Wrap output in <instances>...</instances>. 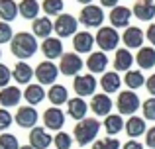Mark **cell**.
<instances>
[{
  "label": "cell",
  "mask_w": 155,
  "mask_h": 149,
  "mask_svg": "<svg viewBox=\"0 0 155 149\" xmlns=\"http://www.w3.org/2000/svg\"><path fill=\"white\" fill-rule=\"evenodd\" d=\"M39 49V43H38V37L28 31H20V34L14 35V39L10 41V51L16 59L20 61H26V59L34 57Z\"/></svg>",
  "instance_id": "cell-1"
},
{
  "label": "cell",
  "mask_w": 155,
  "mask_h": 149,
  "mask_svg": "<svg viewBox=\"0 0 155 149\" xmlns=\"http://www.w3.org/2000/svg\"><path fill=\"white\" fill-rule=\"evenodd\" d=\"M100 126H102V124L96 118H84V120H81V122L75 124V128H73V138H75V141L79 143V145H88V143L96 141Z\"/></svg>",
  "instance_id": "cell-2"
},
{
  "label": "cell",
  "mask_w": 155,
  "mask_h": 149,
  "mask_svg": "<svg viewBox=\"0 0 155 149\" xmlns=\"http://www.w3.org/2000/svg\"><path fill=\"white\" fill-rule=\"evenodd\" d=\"M116 108L120 116H136V112L141 108V100L134 90H122L116 98Z\"/></svg>",
  "instance_id": "cell-3"
},
{
  "label": "cell",
  "mask_w": 155,
  "mask_h": 149,
  "mask_svg": "<svg viewBox=\"0 0 155 149\" xmlns=\"http://www.w3.org/2000/svg\"><path fill=\"white\" fill-rule=\"evenodd\" d=\"M53 31L57 34L59 39H65V37H75V34L79 31V20L71 14H61L57 16V20L53 22Z\"/></svg>",
  "instance_id": "cell-4"
},
{
  "label": "cell",
  "mask_w": 155,
  "mask_h": 149,
  "mask_svg": "<svg viewBox=\"0 0 155 149\" xmlns=\"http://www.w3.org/2000/svg\"><path fill=\"white\" fill-rule=\"evenodd\" d=\"M120 39H122V35L116 31V28H112V26H102V28L98 30V34H96L94 41H96V45H98L102 51H116Z\"/></svg>",
  "instance_id": "cell-5"
},
{
  "label": "cell",
  "mask_w": 155,
  "mask_h": 149,
  "mask_svg": "<svg viewBox=\"0 0 155 149\" xmlns=\"http://www.w3.org/2000/svg\"><path fill=\"white\" fill-rule=\"evenodd\" d=\"M104 10L102 6H94V4H88L81 10L79 14V22L83 24L84 28H102V22H104Z\"/></svg>",
  "instance_id": "cell-6"
},
{
  "label": "cell",
  "mask_w": 155,
  "mask_h": 149,
  "mask_svg": "<svg viewBox=\"0 0 155 149\" xmlns=\"http://www.w3.org/2000/svg\"><path fill=\"white\" fill-rule=\"evenodd\" d=\"M57 76H59V65H55L53 61H41L38 67H35V79H38V83L41 84V86H53L57 80Z\"/></svg>",
  "instance_id": "cell-7"
},
{
  "label": "cell",
  "mask_w": 155,
  "mask_h": 149,
  "mask_svg": "<svg viewBox=\"0 0 155 149\" xmlns=\"http://www.w3.org/2000/svg\"><path fill=\"white\" fill-rule=\"evenodd\" d=\"M84 67L83 59H81V55L77 53H63V57L59 59V73H63L65 76H79L81 75V69Z\"/></svg>",
  "instance_id": "cell-8"
},
{
  "label": "cell",
  "mask_w": 155,
  "mask_h": 149,
  "mask_svg": "<svg viewBox=\"0 0 155 149\" xmlns=\"http://www.w3.org/2000/svg\"><path fill=\"white\" fill-rule=\"evenodd\" d=\"M96 84L98 80L94 79V75L87 73V75H79L73 79V90L77 92L79 98H84V96H94L96 94Z\"/></svg>",
  "instance_id": "cell-9"
},
{
  "label": "cell",
  "mask_w": 155,
  "mask_h": 149,
  "mask_svg": "<svg viewBox=\"0 0 155 149\" xmlns=\"http://www.w3.org/2000/svg\"><path fill=\"white\" fill-rule=\"evenodd\" d=\"M16 124L20 128H26V130H34L35 124L39 120V114L35 112L34 106H20L18 112H16Z\"/></svg>",
  "instance_id": "cell-10"
},
{
  "label": "cell",
  "mask_w": 155,
  "mask_h": 149,
  "mask_svg": "<svg viewBox=\"0 0 155 149\" xmlns=\"http://www.w3.org/2000/svg\"><path fill=\"white\" fill-rule=\"evenodd\" d=\"M143 37H145V31H141V28L137 26H130L122 34V41L128 49H141L143 47Z\"/></svg>",
  "instance_id": "cell-11"
},
{
  "label": "cell",
  "mask_w": 155,
  "mask_h": 149,
  "mask_svg": "<svg viewBox=\"0 0 155 149\" xmlns=\"http://www.w3.org/2000/svg\"><path fill=\"white\" fill-rule=\"evenodd\" d=\"M43 124H45V130H53V131H61V128L65 126V114L63 110L51 106L43 112Z\"/></svg>",
  "instance_id": "cell-12"
},
{
  "label": "cell",
  "mask_w": 155,
  "mask_h": 149,
  "mask_svg": "<svg viewBox=\"0 0 155 149\" xmlns=\"http://www.w3.org/2000/svg\"><path fill=\"white\" fill-rule=\"evenodd\" d=\"M28 141H30V145L34 149H49V145L53 143V138L49 135V131H47L45 128L35 126L34 130L30 131V135H28Z\"/></svg>",
  "instance_id": "cell-13"
},
{
  "label": "cell",
  "mask_w": 155,
  "mask_h": 149,
  "mask_svg": "<svg viewBox=\"0 0 155 149\" xmlns=\"http://www.w3.org/2000/svg\"><path fill=\"white\" fill-rule=\"evenodd\" d=\"M132 8L128 6H116L110 10V24L112 28H124L128 30L130 28V20H132Z\"/></svg>",
  "instance_id": "cell-14"
},
{
  "label": "cell",
  "mask_w": 155,
  "mask_h": 149,
  "mask_svg": "<svg viewBox=\"0 0 155 149\" xmlns=\"http://www.w3.org/2000/svg\"><path fill=\"white\" fill-rule=\"evenodd\" d=\"M114 102L112 98H110L108 94H104V92H100V94H94L91 100V110L94 116H110V110H112Z\"/></svg>",
  "instance_id": "cell-15"
},
{
  "label": "cell",
  "mask_w": 155,
  "mask_h": 149,
  "mask_svg": "<svg viewBox=\"0 0 155 149\" xmlns=\"http://www.w3.org/2000/svg\"><path fill=\"white\" fill-rule=\"evenodd\" d=\"M92 45H94V35L91 31H77L75 37H73V49H75L77 55H81V53L91 55Z\"/></svg>",
  "instance_id": "cell-16"
},
{
  "label": "cell",
  "mask_w": 155,
  "mask_h": 149,
  "mask_svg": "<svg viewBox=\"0 0 155 149\" xmlns=\"http://www.w3.org/2000/svg\"><path fill=\"white\" fill-rule=\"evenodd\" d=\"M87 69L91 71V75H98V73H106V67H108V55L104 51H94V53L88 55V59L84 61Z\"/></svg>",
  "instance_id": "cell-17"
},
{
  "label": "cell",
  "mask_w": 155,
  "mask_h": 149,
  "mask_svg": "<svg viewBox=\"0 0 155 149\" xmlns=\"http://www.w3.org/2000/svg\"><path fill=\"white\" fill-rule=\"evenodd\" d=\"M132 14L141 22H149V20L155 18V2L153 0H136Z\"/></svg>",
  "instance_id": "cell-18"
},
{
  "label": "cell",
  "mask_w": 155,
  "mask_h": 149,
  "mask_svg": "<svg viewBox=\"0 0 155 149\" xmlns=\"http://www.w3.org/2000/svg\"><path fill=\"white\" fill-rule=\"evenodd\" d=\"M41 53L45 55L47 61L61 59V57H63V41H61L59 37H47V39H43V43H41Z\"/></svg>",
  "instance_id": "cell-19"
},
{
  "label": "cell",
  "mask_w": 155,
  "mask_h": 149,
  "mask_svg": "<svg viewBox=\"0 0 155 149\" xmlns=\"http://www.w3.org/2000/svg\"><path fill=\"white\" fill-rule=\"evenodd\" d=\"M134 61H136V57L132 55V51H128L126 47L124 49H116V55H114V69H116V73H128V71H132Z\"/></svg>",
  "instance_id": "cell-20"
},
{
  "label": "cell",
  "mask_w": 155,
  "mask_h": 149,
  "mask_svg": "<svg viewBox=\"0 0 155 149\" xmlns=\"http://www.w3.org/2000/svg\"><path fill=\"white\" fill-rule=\"evenodd\" d=\"M31 76H35V71L28 65L26 61H18L16 67L12 69V79L16 80L18 84H31Z\"/></svg>",
  "instance_id": "cell-21"
},
{
  "label": "cell",
  "mask_w": 155,
  "mask_h": 149,
  "mask_svg": "<svg viewBox=\"0 0 155 149\" xmlns=\"http://www.w3.org/2000/svg\"><path fill=\"white\" fill-rule=\"evenodd\" d=\"M88 104L84 102V98H69L67 102V114L71 116L73 120H77V122H81V120L87 118V112H88Z\"/></svg>",
  "instance_id": "cell-22"
},
{
  "label": "cell",
  "mask_w": 155,
  "mask_h": 149,
  "mask_svg": "<svg viewBox=\"0 0 155 149\" xmlns=\"http://www.w3.org/2000/svg\"><path fill=\"white\" fill-rule=\"evenodd\" d=\"M126 134L130 135L132 139L140 138L141 134H147L149 128L145 126V118H140V116H130L128 120H126Z\"/></svg>",
  "instance_id": "cell-23"
},
{
  "label": "cell",
  "mask_w": 155,
  "mask_h": 149,
  "mask_svg": "<svg viewBox=\"0 0 155 149\" xmlns=\"http://www.w3.org/2000/svg\"><path fill=\"white\" fill-rule=\"evenodd\" d=\"M24 98H26L28 106H38V104L43 102V98H45V88L39 83H31V84H28L26 90H24Z\"/></svg>",
  "instance_id": "cell-24"
},
{
  "label": "cell",
  "mask_w": 155,
  "mask_h": 149,
  "mask_svg": "<svg viewBox=\"0 0 155 149\" xmlns=\"http://www.w3.org/2000/svg\"><path fill=\"white\" fill-rule=\"evenodd\" d=\"M24 92L20 90L18 86H6L0 90V104L4 108H12V106H18V102L22 100Z\"/></svg>",
  "instance_id": "cell-25"
},
{
  "label": "cell",
  "mask_w": 155,
  "mask_h": 149,
  "mask_svg": "<svg viewBox=\"0 0 155 149\" xmlns=\"http://www.w3.org/2000/svg\"><path fill=\"white\" fill-rule=\"evenodd\" d=\"M122 83H124V80L120 79V75H118L116 71H110V73H104V75H102V79H100V86H102L104 94H108V96L120 90Z\"/></svg>",
  "instance_id": "cell-26"
},
{
  "label": "cell",
  "mask_w": 155,
  "mask_h": 149,
  "mask_svg": "<svg viewBox=\"0 0 155 149\" xmlns=\"http://www.w3.org/2000/svg\"><path fill=\"white\" fill-rule=\"evenodd\" d=\"M47 100L53 104L55 108H59L61 104L69 102V90L63 86V84H53V86H49V90H47Z\"/></svg>",
  "instance_id": "cell-27"
},
{
  "label": "cell",
  "mask_w": 155,
  "mask_h": 149,
  "mask_svg": "<svg viewBox=\"0 0 155 149\" xmlns=\"http://www.w3.org/2000/svg\"><path fill=\"white\" fill-rule=\"evenodd\" d=\"M31 31H34L35 37H51V31H53V22L47 16H43V18H38L34 20V24H31Z\"/></svg>",
  "instance_id": "cell-28"
},
{
  "label": "cell",
  "mask_w": 155,
  "mask_h": 149,
  "mask_svg": "<svg viewBox=\"0 0 155 149\" xmlns=\"http://www.w3.org/2000/svg\"><path fill=\"white\" fill-rule=\"evenodd\" d=\"M20 14V8L14 0H0V22H14L16 16Z\"/></svg>",
  "instance_id": "cell-29"
},
{
  "label": "cell",
  "mask_w": 155,
  "mask_h": 149,
  "mask_svg": "<svg viewBox=\"0 0 155 149\" xmlns=\"http://www.w3.org/2000/svg\"><path fill=\"white\" fill-rule=\"evenodd\" d=\"M136 63L141 69H153L155 67V47H141L136 55Z\"/></svg>",
  "instance_id": "cell-30"
},
{
  "label": "cell",
  "mask_w": 155,
  "mask_h": 149,
  "mask_svg": "<svg viewBox=\"0 0 155 149\" xmlns=\"http://www.w3.org/2000/svg\"><path fill=\"white\" fill-rule=\"evenodd\" d=\"M20 8V16L26 20H38V14L39 10H41V4L38 2V0H22V2L18 4Z\"/></svg>",
  "instance_id": "cell-31"
},
{
  "label": "cell",
  "mask_w": 155,
  "mask_h": 149,
  "mask_svg": "<svg viewBox=\"0 0 155 149\" xmlns=\"http://www.w3.org/2000/svg\"><path fill=\"white\" fill-rule=\"evenodd\" d=\"M102 126H104L106 134H108V138H110V135L120 134V131L124 130L126 124H124V118H122L120 114H110V116H106V118H104Z\"/></svg>",
  "instance_id": "cell-32"
},
{
  "label": "cell",
  "mask_w": 155,
  "mask_h": 149,
  "mask_svg": "<svg viewBox=\"0 0 155 149\" xmlns=\"http://www.w3.org/2000/svg\"><path fill=\"white\" fill-rule=\"evenodd\" d=\"M145 80L147 79L141 75V71H136V69L128 71V73L124 75V84L128 86V90H137V88L145 86Z\"/></svg>",
  "instance_id": "cell-33"
},
{
  "label": "cell",
  "mask_w": 155,
  "mask_h": 149,
  "mask_svg": "<svg viewBox=\"0 0 155 149\" xmlns=\"http://www.w3.org/2000/svg\"><path fill=\"white\" fill-rule=\"evenodd\" d=\"M63 0H43L41 2V10L45 12V16H61L63 14Z\"/></svg>",
  "instance_id": "cell-34"
},
{
  "label": "cell",
  "mask_w": 155,
  "mask_h": 149,
  "mask_svg": "<svg viewBox=\"0 0 155 149\" xmlns=\"http://www.w3.org/2000/svg\"><path fill=\"white\" fill-rule=\"evenodd\" d=\"M53 145H55V149H71L73 135L67 134V131H57L53 135Z\"/></svg>",
  "instance_id": "cell-35"
},
{
  "label": "cell",
  "mask_w": 155,
  "mask_h": 149,
  "mask_svg": "<svg viewBox=\"0 0 155 149\" xmlns=\"http://www.w3.org/2000/svg\"><path fill=\"white\" fill-rule=\"evenodd\" d=\"M20 147L22 145L14 134H8V131L0 134V149H20Z\"/></svg>",
  "instance_id": "cell-36"
},
{
  "label": "cell",
  "mask_w": 155,
  "mask_h": 149,
  "mask_svg": "<svg viewBox=\"0 0 155 149\" xmlns=\"http://www.w3.org/2000/svg\"><path fill=\"white\" fill-rule=\"evenodd\" d=\"M122 143L116 138H104V139H96L92 149H122Z\"/></svg>",
  "instance_id": "cell-37"
},
{
  "label": "cell",
  "mask_w": 155,
  "mask_h": 149,
  "mask_svg": "<svg viewBox=\"0 0 155 149\" xmlns=\"http://www.w3.org/2000/svg\"><path fill=\"white\" fill-rule=\"evenodd\" d=\"M141 112H143L145 120H151L155 122V98H147L141 102Z\"/></svg>",
  "instance_id": "cell-38"
},
{
  "label": "cell",
  "mask_w": 155,
  "mask_h": 149,
  "mask_svg": "<svg viewBox=\"0 0 155 149\" xmlns=\"http://www.w3.org/2000/svg\"><path fill=\"white\" fill-rule=\"evenodd\" d=\"M14 39V31H12V26L6 22H0V45L4 43H10Z\"/></svg>",
  "instance_id": "cell-39"
},
{
  "label": "cell",
  "mask_w": 155,
  "mask_h": 149,
  "mask_svg": "<svg viewBox=\"0 0 155 149\" xmlns=\"http://www.w3.org/2000/svg\"><path fill=\"white\" fill-rule=\"evenodd\" d=\"M12 122H14L12 114L6 108H0V131H2V134H4V130H8V128L12 126Z\"/></svg>",
  "instance_id": "cell-40"
},
{
  "label": "cell",
  "mask_w": 155,
  "mask_h": 149,
  "mask_svg": "<svg viewBox=\"0 0 155 149\" xmlns=\"http://www.w3.org/2000/svg\"><path fill=\"white\" fill-rule=\"evenodd\" d=\"M10 80H12V71L8 69L4 63H0V90L6 88V86H10V84H8Z\"/></svg>",
  "instance_id": "cell-41"
},
{
  "label": "cell",
  "mask_w": 155,
  "mask_h": 149,
  "mask_svg": "<svg viewBox=\"0 0 155 149\" xmlns=\"http://www.w3.org/2000/svg\"><path fill=\"white\" fill-rule=\"evenodd\" d=\"M145 145L151 147V149H155V126L149 128L147 134H145Z\"/></svg>",
  "instance_id": "cell-42"
},
{
  "label": "cell",
  "mask_w": 155,
  "mask_h": 149,
  "mask_svg": "<svg viewBox=\"0 0 155 149\" xmlns=\"http://www.w3.org/2000/svg\"><path fill=\"white\" fill-rule=\"evenodd\" d=\"M145 88H147V92L155 98V73L151 76H147V80H145Z\"/></svg>",
  "instance_id": "cell-43"
},
{
  "label": "cell",
  "mask_w": 155,
  "mask_h": 149,
  "mask_svg": "<svg viewBox=\"0 0 155 149\" xmlns=\"http://www.w3.org/2000/svg\"><path fill=\"white\" fill-rule=\"evenodd\" d=\"M145 37L149 39V43H151V47H155V22L149 24L147 31H145Z\"/></svg>",
  "instance_id": "cell-44"
},
{
  "label": "cell",
  "mask_w": 155,
  "mask_h": 149,
  "mask_svg": "<svg viewBox=\"0 0 155 149\" xmlns=\"http://www.w3.org/2000/svg\"><path fill=\"white\" fill-rule=\"evenodd\" d=\"M122 149H143V145L140 141H136V139H130V141H126L122 145Z\"/></svg>",
  "instance_id": "cell-45"
},
{
  "label": "cell",
  "mask_w": 155,
  "mask_h": 149,
  "mask_svg": "<svg viewBox=\"0 0 155 149\" xmlns=\"http://www.w3.org/2000/svg\"><path fill=\"white\" fill-rule=\"evenodd\" d=\"M100 4L106 8H116V6H120V0H100Z\"/></svg>",
  "instance_id": "cell-46"
},
{
  "label": "cell",
  "mask_w": 155,
  "mask_h": 149,
  "mask_svg": "<svg viewBox=\"0 0 155 149\" xmlns=\"http://www.w3.org/2000/svg\"><path fill=\"white\" fill-rule=\"evenodd\" d=\"M77 2H79V4H84V6H88V4H91L92 0H77Z\"/></svg>",
  "instance_id": "cell-47"
},
{
  "label": "cell",
  "mask_w": 155,
  "mask_h": 149,
  "mask_svg": "<svg viewBox=\"0 0 155 149\" xmlns=\"http://www.w3.org/2000/svg\"><path fill=\"white\" fill-rule=\"evenodd\" d=\"M20 149H34V147H31V145H22Z\"/></svg>",
  "instance_id": "cell-48"
},
{
  "label": "cell",
  "mask_w": 155,
  "mask_h": 149,
  "mask_svg": "<svg viewBox=\"0 0 155 149\" xmlns=\"http://www.w3.org/2000/svg\"><path fill=\"white\" fill-rule=\"evenodd\" d=\"M0 57H2V51H0Z\"/></svg>",
  "instance_id": "cell-49"
}]
</instances>
